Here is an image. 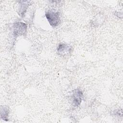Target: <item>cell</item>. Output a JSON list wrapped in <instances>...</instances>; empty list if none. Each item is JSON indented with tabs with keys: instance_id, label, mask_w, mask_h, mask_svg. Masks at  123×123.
Listing matches in <instances>:
<instances>
[{
	"instance_id": "cell-3",
	"label": "cell",
	"mask_w": 123,
	"mask_h": 123,
	"mask_svg": "<svg viewBox=\"0 0 123 123\" xmlns=\"http://www.w3.org/2000/svg\"><path fill=\"white\" fill-rule=\"evenodd\" d=\"M72 50V47L69 45L61 43L59 45L57 48V51L59 55L62 56H64L71 53Z\"/></svg>"
},
{
	"instance_id": "cell-4",
	"label": "cell",
	"mask_w": 123,
	"mask_h": 123,
	"mask_svg": "<svg viewBox=\"0 0 123 123\" xmlns=\"http://www.w3.org/2000/svg\"><path fill=\"white\" fill-rule=\"evenodd\" d=\"M83 96V93L80 89L77 88L73 91V103L74 106L77 107L81 104Z\"/></svg>"
},
{
	"instance_id": "cell-2",
	"label": "cell",
	"mask_w": 123,
	"mask_h": 123,
	"mask_svg": "<svg viewBox=\"0 0 123 123\" xmlns=\"http://www.w3.org/2000/svg\"><path fill=\"white\" fill-rule=\"evenodd\" d=\"M13 34L15 36L17 37L19 36L25 34L26 31L27 26L26 25L22 22H16L13 26Z\"/></svg>"
},
{
	"instance_id": "cell-5",
	"label": "cell",
	"mask_w": 123,
	"mask_h": 123,
	"mask_svg": "<svg viewBox=\"0 0 123 123\" xmlns=\"http://www.w3.org/2000/svg\"><path fill=\"white\" fill-rule=\"evenodd\" d=\"M19 7V14L20 16H23L26 12L27 7L29 6L30 3L29 1H20Z\"/></svg>"
},
{
	"instance_id": "cell-6",
	"label": "cell",
	"mask_w": 123,
	"mask_h": 123,
	"mask_svg": "<svg viewBox=\"0 0 123 123\" xmlns=\"http://www.w3.org/2000/svg\"><path fill=\"white\" fill-rule=\"evenodd\" d=\"M8 110L7 108L4 107H1L0 109V115L1 118L3 120L5 121L8 120Z\"/></svg>"
},
{
	"instance_id": "cell-1",
	"label": "cell",
	"mask_w": 123,
	"mask_h": 123,
	"mask_svg": "<svg viewBox=\"0 0 123 123\" xmlns=\"http://www.w3.org/2000/svg\"><path fill=\"white\" fill-rule=\"evenodd\" d=\"M45 15L49 23L52 27H56L60 24V17L58 12L51 10L49 11L46 12Z\"/></svg>"
}]
</instances>
